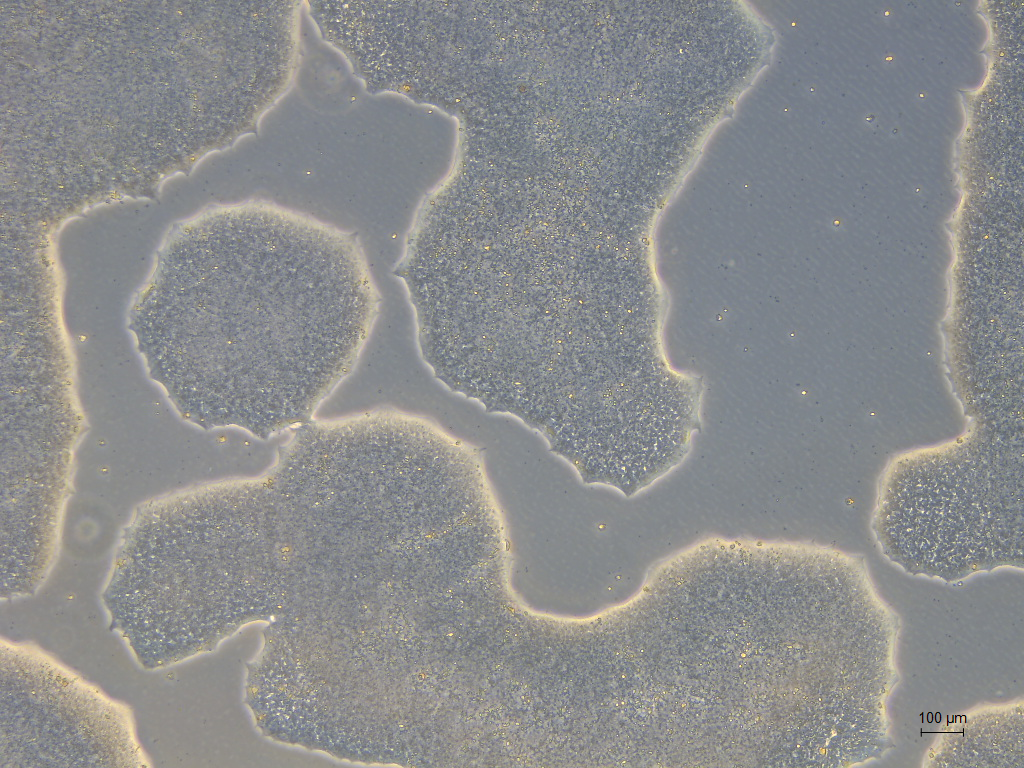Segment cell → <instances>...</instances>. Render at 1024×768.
I'll use <instances>...</instances> for the list:
<instances>
[{
  "mask_svg": "<svg viewBox=\"0 0 1024 768\" xmlns=\"http://www.w3.org/2000/svg\"><path fill=\"white\" fill-rule=\"evenodd\" d=\"M224 216L212 254L217 391L242 415L306 417L354 369L380 313L362 244L265 200Z\"/></svg>",
  "mask_w": 1024,
  "mask_h": 768,
  "instance_id": "6da1fadb",
  "label": "cell"
}]
</instances>
